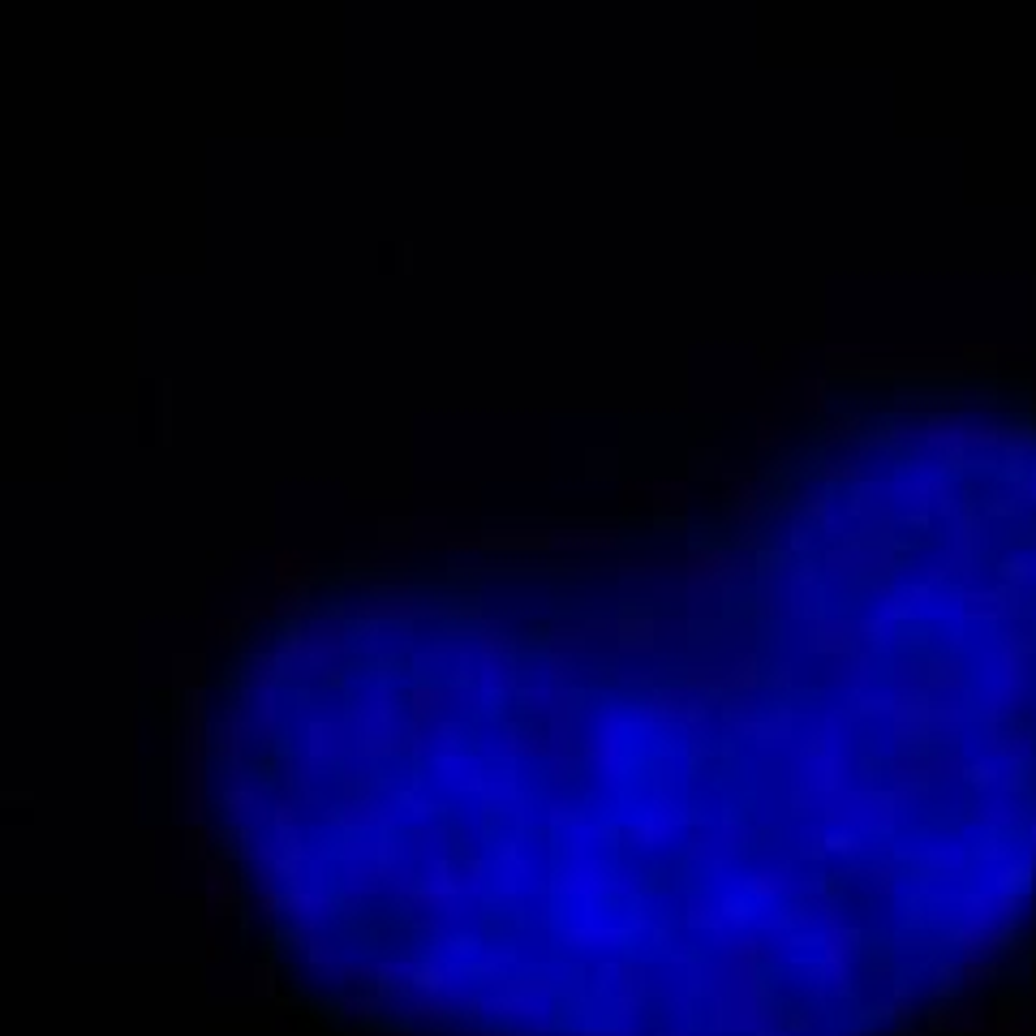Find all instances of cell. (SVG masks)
Returning <instances> with one entry per match:
<instances>
[{
    "label": "cell",
    "instance_id": "1",
    "mask_svg": "<svg viewBox=\"0 0 1036 1036\" xmlns=\"http://www.w3.org/2000/svg\"><path fill=\"white\" fill-rule=\"evenodd\" d=\"M344 645H349V624H344V615L327 611V615H310V620L293 624L271 654H276L280 675H289V680H314V675L336 671V663L344 658Z\"/></svg>",
    "mask_w": 1036,
    "mask_h": 1036
},
{
    "label": "cell",
    "instance_id": "2",
    "mask_svg": "<svg viewBox=\"0 0 1036 1036\" xmlns=\"http://www.w3.org/2000/svg\"><path fill=\"white\" fill-rule=\"evenodd\" d=\"M349 736L357 757L366 761H387L405 748V718H400V701L392 688L370 684L357 693L353 714H349Z\"/></svg>",
    "mask_w": 1036,
    "mask_h": 1036
},
{
    "label": "cell",
    "instance_id": "3",
    "mask_svg": "<svg viewBox=\"0 0 1036 1036\" xmlns=\"http://www.w3.org/2000/svg\"><path fill=\"white\" fill-rule=\"evenodd\" d=\"M349 748H353L349 723H340V718H332V714H314L310 723L301 727V766H306L310 774L336 766Z\"/></svg>",
    "mask_w": 1036,
    "mask_h": 1036
},
{
    "label": "cell",
    "instance_id": "4",
    "mask_svg": "<svg viewBox=\"0 0 1036 1036\" xmlns=\"http://www.w3.org/2000/svg\"><path fill=\"white\" fill-rule=\"evenodd\" d=\"M250 740H254V714H250V701L228 705V710L220 714V723H215V757H220L228 770H241V757H246Z\"/></svg>",
    "mask_w": 1036,
    "mask_h": 1036
},
{
    "label": "cell",
    "instance_id": "5",
    "mask_svg": "<svg viewBox=\"0 0 1036 1036\" xmlns=\"http://www.w3.org/2000/svg\"><path fill=\"white\" fill-rule=\"evenodd\" d=\"M284 912L293 916L297 933H314V929H323L327 920H332L336 899L327 895L319 882H310V886L306 882H289V890H284Z\"/></svg>",
    "mask_w": 1036,
    "mask_h": 1036
},
{
    "label": "cell",
    "instance_id": "6",
    "mask_svg": "<svg viewBox=\"0 0 1036 1036\" xmlns=\"http://www.w3.org/2000/svg\"><path fill=\"white\" fill-rule=\"evenodd\" d=\"M460 895H465V877H460L452 865H443V860H435V865L426 869V877H422V886L413 890V908H430V912H452L456 903H460Z\"/></svg>",
    "mask_w": 1036,
    "mask_h": 1036
},
{
    "label": "cell",
    "instance_id": "7",
    "mask_svg": "<svg viewBox=\"0 0 1036 1036\" xmlns=\"http://www.w3.org/2000/svg\"><path fill=\"white\" fill-rule=\"evenodd\" d=\"M220 809L233 826H250L258 813H263V787H258L250 774L241 770H228L224 779V791H220Z\"/></svg>",
    "mask_w": 1036,
    "mask_h": 1036
},
{
    "label": "cell",
    "instance_id": "8",
    "mask_svg": "<svg viewBox=\"0 0 1036 1036\" xmlns=\"http://www.w3.org/2000/svg\"><path fill=\"white\" fill-rule=\"evenodd\" d=\"M615 632V645H620L624 654H650L658 637H663V620L658 615H645V611H624L620 620L611 624Z\"/></svg>",
    "mask_w": 1036,
    "mask_h": 1036
},
{
    "label": "cell",
    "instance_id": "9",
    "mask_svg": "<svg viewBox=\"0 0 1036 1036\" xmlns=\"http://www.w3.org/2000/svg\"><path fill=\"white\" fill-rule=\"evenodd\" d=\"M589 757L598 761L602 774H620L624 770V736H620V714H607L602 718V727L594 731V740H589Z\"/></svg>",
    "mask_w": 1036,
    "mask_h": 1036
},
{
    "label": "cell",
    "instance_id": "10",
    "mask_svg": "<svg viewBox=\"0 0 1036 1036\" xmlns=\"http://www.w3.org/2000/svg\"><path fill=\"white\" fill-rule=\"evenodd\" d=\"M435 779L452 791H482V766L473 757H460L452 748V753L435 757Z\"/></svg>",
    "mask_w": 1036,
    "mask_h": 1036
},
{
    "label": "cell",
    "instance_id": "11",
    "mask_svg": "<svg viewBox=\"0 0 1036 1036\" xmlns=\"http://www.w3.org/2000/svg\"><path fill=\"white\" fill-rule=\"evenodd\" d=\"M203 882H207V916L224 912V908H237L241 890H237V882H233V873L224 869V860H207Z\"/></svg>",
    "mask_w": 1036,
    "mask_h": 1036
},
{
    "label": "cell",
    "instance_id": "12",
    "mask_svg": "<svg viewBox=\"0 0 1036 1036\" xmlns=\"http://www.w3.org/2000/svg\"><path fill=\"white\" fill-rule=\"evenodd\" d=\"M559 890H564V895H577V899H598V895L611 890V882H607V873H598L594 865H577V869L559 873Z\"/></svg>",
    "mask_w": 1036,
    "mask_h": 1036
},
{
    "label": "cell",
    "instance_id": "13",
    "mask_svg": "<svg viewBox=\"0 0 1036 1036\" xmlns=\"http://www.w3.org/2000/svg\"><path fill=\"white\" fill-rule=\"evenodd\" d=\"M989 1028L994 1032H1015V1036H1032V1028H1036V1011H1032V1002H1002L998 1006V1015L989 1019Z\"/></svg>",
    "mask_w": 1036,
    "mask_h": 1036
},
{
    "label": "cell",
    "instance_id": "14",
    "mask_svg": "<svg viewBox=\"0 0 1036 1036\" xmlns=\"http://www.w3.org/2000/svg\"><path fill=\"white\" fill-rule=\"evenodd\" d=\"M650 503L658 512H684L693 503V486L684 478H667V482H650Z\"/></svg>",
    "mask_w": 1036,
    "mask_h": 1036
},
{
    "label": "cell",
    "instance_id": "15",
    "mask_svg": "<svg viewBox=\"0 0 1036 1036\" xmlns=\"http://www.w3.org/2000/svg\"><path fill=\"white\" fill-rule=\"evenodd\" d=\"M336 822H340L344 830H374V826H387V822H392V817H387V813H379V809H374L370 800H349V804H344V809H340V817H336Z\"/></svg>",
    "mask_w": 1036,
    "mask_h": 1036
},
{
    "label": "cell",
    "instance_id": "16",
    "mask_svg": "<svg viewBox=\"0 0 1036 1036\" xmlns=\"http://www.w3.org/2000/svg\"><path fill=\"white\" fill-rule=\"evenodd\" d=\"M267 830H271V839H297V834H301V817H297V800L293 796H280L276 804H271Z\"/></svg>",
    "mask_w": 1036,
    "mask_h": 1036
},
{
    "label": "cell",
    "instance_id": "17",
    "mask_svg": "<svg viewBox=\"0 0 1036 1036\" xmlns=\"http://www.w3.org/2000/svg\"><path fill=\"white\" fill-rule=\"evenodd\" d=\"M564 942H568V946H620L624 933L611 929V925H572V929L564 933Z\"/></svg>",
    "mask_w": 1036,
    "mask_h": 1036
},
{
    "label": "cell",
    "instance_id": "18",
    "mask_svg": "<svg viewBox=\"0 0 1036 1036\" xmlns=\"http://www.w3.org/2000/svg\"><path fill=\"white\" fill-rule=\"evenodd\" d=\"M254 912L263 916V920H276V916L284 912V890H280V882H258V886H254Z\"/></svg>",
    "mask_w": 1036,
    "mask_h": 1036
},
{
    "label": "cell",
    "instance_id": "19",
    "mask_svg": "<svg viewBox=\"0 0 1036 1036\" xmlns=\"http://www.w3.org/2000/svg\"><path fill=\"white\" fill-rule=\"evenodd\" d=\"M981 1032H989V1015L981 1006H972V1002L955 1006V1036H981Z\"/></svg>",
    "mask_w": 1036,
    "mask_h": 1036
},
{
    "label": "cell",
    "instance_id": "20",
    "mask_svg": "<svg viewBox=\"0 0 1036 1036\" xmlns=\"http://www.w3.org/2000/svg\"><path fill=\"white\" fill-rule=\"evenodd\" d=\"M779 443H783L779 417H774V413H761V417H757V448L766 452V448H779Z\"/></svg>",
    "mask_w": 1036,
    "mask_h": 1036
},
{
    "label": "cell",
    "instance_id": "21",
    "mask_svg": "<svg viewBox=\"0 0 1036 1036\" xmlns=\"http://www.w3.org/2000/svg\"><path fill=\"white\" fill-rule=\"evenodd\" d=\"M994 981V968H989L985 959H963V985L968 989H981V985H989Z\"/></svg>",
    "mask_w": 1036,
    "mask_h": 1036
},
{
    "label": "cell",
    "instance_id": "22",
    "mask_svg": "<svg viewBox=\"0 0 1036 1036\" xmlns=\"http://www.w3.org/2000/svg\"><path fill=\"white\" fill-rule=\"evenodd\" d=\"M172 680H177L181 688H198V680H203V658H177Z\"/></svg>",
    "mask_w": 1036,
    "mask_h": 1036
},
{
    "label": "cell",
    "instance_id": "23",
    "mask_svg": "<svg viewBox=\"0 0 1036 1036\" xmlns=\"http://www.w3.org/2000/svg\"><path fill=\"white\" fill-rule=\"evenodd\" d=\"M207 839H211V834H207L203 822H198V826H185V856H190V860H203L207 847H211Z\"/></svg>",
    "mask_w": 1036,
    "mask_h": 1036
},
{
    "label": "cell",
    "instance_id": "24",
    "mask_svg": "<svg viewBox=\"0 0 1036 1036\" xmlns=\"http://www.w3.org/2000/svg\"><path fill=\"white\" fill-rule=\"evenodd\" d=\"M254 994H258V998H271V994H276V968H254Z\"/></svg>",
    "mask_w": 1036,
    "mask_h": 1036
},
{
    "label": "cell",
    "instance_id": "25",
    "mask_svg": "<svg viewBox=\"0 0 1036 1036\" xmlns=\"http://www.w3.org/2000/svg\"><path fill=\"white\" fill-rule=\"evenodd\" d=\"M804 392H809V409L813 413H822L826 405H830V392H826V379H809V387H804Z\"/></svg>",
    "mask_w": 1036,
    "mask_h": 1036
},
{
    "label": "cell",
    "instance_id": "26",
    "mask_svg": "<svg viewBox=\"0 0 1036 1036\" xmlns=\"http://www.w3.org/2000/svg\"><path fill=\"white\" fill-rule=\"evenodd\" d=\"M211 632H215L220 641H237V637H241V620H215Z\"/></svg>",
    "mask_w": 1036,
    "mask_h": 1036
},
{
    "label": "cell",
    "instance_id": "27",
    "mask_svg": "<svg viewBox=\"0 0 1036 1036\" xmlns=\"http://www.w3.org/2000/svg\"><path fill=\"white\" fill-rule=\"evenodd\" d=\"M779 886H783V877H779V873H774V877H757V882H753L757 895H774Z\"/></svg>",
    "mask_w": 1036,
    "mask_h": 1036
},
{
    "label": "cell",
    "instance_id": "28",
    "mask_svg": "<svg viewBox=\"0 0 1036 1036\" xmlns=\"http://www.w3.org/2000/svg\"><path fill=\"white\" fill-rule=\"evenodd\" d=\"M899 1036H929V1032H899Z\"/></svg>",
    "mask_w": 1036,
    "mask_h": 1036
},
{
    "label": "cell",
    "instance_id": "29",
    "mask_svg": "<svg viewBox=\"0 0 1036 1036\" xmlns=\"http://www.w3.org/2000/svg\"><path fill=\"white\" fill-rule=\"evenodd\" d=\"M1032 998H1036V968H1032Z\"/></svg>",
    "mask_w": 1036,
    "mask_h": 1036
},
{
    "label": "cell",
    "instance_id": "30",
    "mask_svg": "<svg viewBox=\"0 0 1036 1036\" xmlns=\"http://www.w3.org/2000/svg\"><path fill=\"white\" fill-rule=\"evenodd\" d=\"M1032 405H1036V396H1032Z\"/></svg>",
    "mask_w": 1036,
    "mask_h": 1036
}]
</instances>
